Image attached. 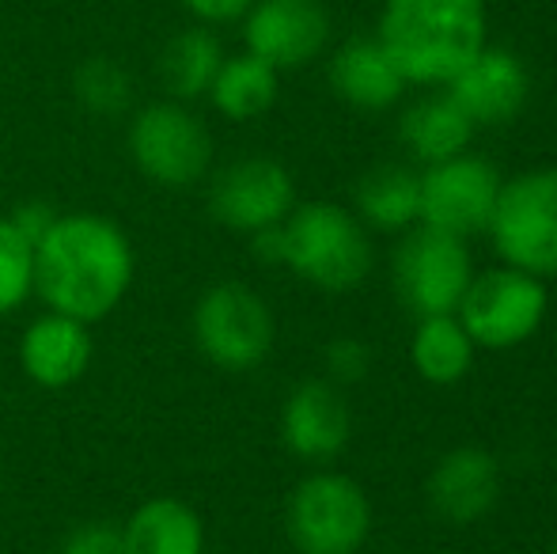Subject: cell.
I'll return each mask as SVG.
<instances>
[{
  "label": "cell",
  "instance_id": "obj_1",
  "mask_svg": "<svg viewBox=\"0 0 557 554\" xmlns=\"http://www.w3.org/2000/svg\"><path fill=\"white\" fill-rule=\"evenodd\" d=\"M30 285L46 311L81 323H99L125 300L133 285V244L111 217L61 213L35 244Z\"/></svg>",
  "mask_w": 557,
  "mask_h": 554
},
{
  "label": "cell",
  "instance_id": "obj_2",
  "mask_svg": "<svg viewBox=\"0 0 557 554\" xmlns=\"http://www.w3.org/2000/svg\"><path fill=\"white\" fill-rule=\"evenodd\" d=\"M383 50L406 84H447L485 46V0H387Z\"/></svg>",
  "mask_w": 557,
  "mask_h": 554
},
{
  "label": "cell",
  "instance_id": "obj_3",
  "mask_svg": "<svg viewBox=\"0 0 557 554\" xmlns=\"http://www.w3.org/2000/svg\"><path fill=\"white\" fill-rule=\"evenodd\" d=\"M285 236V262L296 278L323 293H352L372 274V239L357 213L334 201H308L296 206L281 224Z\"/></svg>",
  "mask_w": 557,
  "mask_h": 554
},
{
  "label": "cell",
  "instance_id": "obj_4",
  "mask_svg": "<svg viewBox=\"0 0 557 554\" xmlns=\"http://www.w3.org/2000/svg\"><path fill=\"white\" fill-rule=\"evenodd\" d=\"M490 239L505 267L550 281L557 278V163L500 183Z\"/></svg>",
  "mask_w": 557,
  "mask_h": 554
},
{
  "label": "cell",
  "instance_id": "obj_5",
  "mask_svg": "<svg viewBox=\"0 0 557 554\" xmlns=\"http://www.w3.org/2000/svg\"><path fill=\"white\" fill-rule=\"evenodd\" d=\"M273 338H277V323L270 304L243 281H216L194 304V342L216 369H258L270 357Z\"/></svg>",
  "mask_w": 557,
  "mask_h": 554
},
{
  "label": "cell",
  "instance_id": "obj_6",
  "mask_svg": "<svg viewBox=\"0 0 557 554\" xmlns=\"http://www.w3.org/2000/svg\"><path fill=\"white\" fill-rule=\"evenodd\" d=\"M285 528L300 554H357L372 532V505L349 475L315 471L288 494Z\"/></svg>",
  "mask_w": 557,
  "mask_h": 554
},
{
  "label": "cell",
  "instance_id": "obj_7",
  "mask_svg": "<svg viewBox=\"0 0 557 554\" xmlns=\"http://www.w3.org/2000/svg\"><path fill=\"white\" fill-rule=\"evenodd\" d=\"M129 156L145 178L160 186H194L213 168V137L209 126L178 99H160L133 114L125 134Z\"/></svg>",
  "mask_w": 557,
  "mask_h": 554
},
{
  "label": "cell",
  "instance_id": "obj_8",
  "mask_svg": "<svg viewBox=\"0 0 557 554\" xmlns=\"http://www.w3.org/2000/svg\"><path fill=\"white\" fill-rule=\"evenodd\" d=\"M550 311L546 281L516 267H497L474 274L462 293L459 323L482 349H516L543 327Z\"/></svg>",
  "mask_w": 557,
  "mask_h": 554
},
{
  "label": "cell",
  "instance_id": "obj_9",
  "mask_svg": "<svg viewBox=\"0 0 557 554\" xmlns=\"http://www.w3.org/2000/svg\"><path fill=\"white\" fill-rule=\"evenodd\" d=\"M391 270H395L398 300L418 319L455 316L470 278H474L467 239L429 229V224H413V229L403 232V244L395 247Z\"/></svg>",
  "mask_w": 557,
  "mask_h": 554
},
{
  "label": "cell",
  "instance_id": "obj_10",
  "mask_svg": "<svg viewBox=\"0 0 557 554\" xmlns=\"http://www.w3.org/2000/svg\"><path fill=\"white\" fill-rule=\"evenodd\" d=\"M505 178L485 156L459 152L421 171V221L429 229L470 239L490 229Z\"/></svg>",
  "mask_w": 557,
  "mask_h": 554
},
{
  "label": "cell",
  "instance_id": "obj_11",
  "mask_svg": "<svg viewBox=\"0 0 557 554\" xmlns=\"http://www.w3.org/2000/svg\"><path fill=\"white\" fill-rule=\"evenodd\" d=\"M296 209V183L288 168L270 156H243L221 168L209 183V213L216 224L255 236L281 224Z\"/></svg>",
  "mask_w": 557,
  "mask_h": 554
},
{
  "label": "cell",
  "instance_id": "obj_12",
  "mask_svg": "<svg viewBox=\"0 0 557 554\" xmlns=\"http://www.w3.org/2000/svg\"><path fill=\"white\" fill-rule=\"evenodd\" d=\"M243 42L277 73L304 69L331 42V12L323 0H255L243 15Z\"/></svg>",
  "mask_w": 557,
  "mask_h": 554
},
{
  "label": "cell",
  "instance_id": "obj_13",
  "mask_svg": "<svg viewBox=\"0 0 557 554\" xmlns=\"http://www.w3.org/2000/svg\"><path fill=\"white\" fill-rule=\"evenodd\" d=\"M447 96L462 107L474 126H505L523 111L531 96L528 65L512 50L482 46V53L447 81Z\"/></svg>",
  "mask_w": 557,
  "mask_h": 554
},
{
  "label": "cell",
  "instance_id": "obj_14",
  "mask_svg": "<svg viewBox=\"0 0 557 554\" xmlns=\"http://www.w3.org/2000/svg\"><path fill=\"white\" fill-rule=\"evenodd\" d=\"M352 436V415L331 380H308L281 407V441L293 456L323 464L334 459Z\"/></svg>",
  "mask_w": 557,
  "mask_h": 554
},
{
  "label": "cell",
  "instance_id": "obj_15",
  "mask_svg": "<svg viewBox=\"0 0 557 554\" xmlns=\"http://www.w3.org/2000/svg\"><path fill=\"white\" fill-rule=\"evenodd\" d=\"M91 357H96V346H91L88 323L61 316V311H46V316L30 319L20 338L23 377L46 392L73 387L91 369Z\"/></svg>",
  "mask_w": 557,
  "mask_h": 554
},
{
  "label": "cell",
  "instance_id": "obj_16",
  "mask_svg": "<svg viewBox=\"0 0 557 554\" xmlns=\"http://www.w3.org/2000/svg\"><path fill=\"white\" fill-rule=\"evenodd\" d=\"M500 467L485 448H455L429 475V505L447 525H474L497 505Z\"/></svg>",
  "mask_w": 557,
  "mask_h": 554
},
{
  "label": "cell",
  "instance_id": "obj_17",
  "mask_svg": "<svg viewBox=\"0 0 557 554\" xmlns=\"http://www.w3.org/2000/svg\"><path fill=\"white\" fill-rule=\"evenodd\" d=\"M331 88L357 111H387L403 99L406 76L380 38H352L331 58Z\"/></svg>",
  "mask_w": 557,
  "mask_h": 554
},
{
  "label": "cell",
  "instance_id": "obj_18",
  "mask_svg": "<svg viewBox=\"0 0 557 554\" xmlns=\"http://www.w3.org/2000/svg\"><path fill=\"white\" fill-rule=\"evenodd\" d=\"M129 554H206V525L183 497H148L122 528Z\"/></svg>",
  "mask_w": 557,
  "mask_h": 554
},
{
  "label": "cell",
  "instance_id": "obj_19",
  "mask_svg": "<svg viewBox=\"0 0 557 554\" xmlns=\"http://www.w3.org/2000/svg\"><path fill=\"white\" fill-rule=\"evenodd\" d=\"M474 122L462 114V107L455 103L451 96H425L413 107H406L403 122H398V134H403V145L410 148L413 160L441 163L451 160V156L467 152L470 137H474Z\"/></svg>",
  "mask_w": 557,
  "mask_h": 554
},
{
  "label": "cell",
  "instance_id": "obj_20",
  "mask_svg": "<svg viewBox=\"0 0 557 554\" xmlns=\"http://www.w3.org/2000/svg\"><path fill=\"white\" fill-rule=\"evenodd\" d=\"M277 69L265 65L255 53H235V58H224L221 69H216L213 84H209V103L227 122H255L277 103Z\"/></svg>",
  "mask_w": 557,
  "mask_h": 554
},
{
  "label": "cell",
  "instance_id": "obj_21",
  "mask_svg": "<svg viewBox=\"0 0 557 554\" xmlns=\"http://www.w3.org/2000/svg\"><path fill=\"white\" fill-rule=\"evenodd\" d=\"M357 217L380 232H406L421 221V175L398 163L372 168L357 183Z\"/></svg>",
  "mask_w": 557,
  "mask_h": 554
},
{
  "label": "cell",
  "instance_id": "obj_22",
  "mask_svg": "<svg viewBox=\"0 0 557 554\" xmlns=\"http://www.w3.org/2000/svg\"><path fill=\"white\" fill-rule=\"evenodd\" d=\"M227 58L221 38L201 23V27H186L178 35L168 38V46L160 50V81L168 88L171 99L190 103V99L209 96L216 69Z\"/></svg>",
  "mask_w": 557,
  "mask_h": 554
},
{
  "label": "cell",
  "instance_id": "obj_23",
  "mask_svg": "<svg viewBox=\"0 0 557 554\" xmlns=\"http://www.w3.org/2000/svg\"><path fill=\"white\" fill-rule=\"evenodd\" d=\"M474 349V338L459 323V316H429L418 319V331H413L410 342V361L421 380H429L436 387H451L470 372Z\"/></svg>",
  "mask_w": 557,
  "mask_h": 554
},
{
  "label": "cell",
  "instance_id": "obj_24",
  "mask_svg": "<svg viewBox=\"0 0 557 554\" xmlns=\"http://www.w3.org/2000/svg\"><path fill=\"white\" fill-rule=\"evenodd\" d=\"M76 103L99 119H114L133 103V76L114 58H88L73 76Z\"/></svg>",
  "mask_w": 557,
  "mask_h": 554
},
{
  "label": "cell",
  "instance_id": "obj_25",
  "mask_svg": "<svg viewBox=\"0 0 557 554\" xmlns=\"http://www.w3.org/2000/svg\"><path fill=\"white\" fill-rule=\"evenodd\" d=\"M30 247L20 239L8 217H0V316L15 311L30 293Z\"/></svg>",
  "mask_w": 557,
  "mask_h": 554
},
{
  "label": "cell",
  "instance_id": "obj_26",
  "mask_svg": "<svg viewBox=\"0 0 557 554\" xmlns=\"http://www.w3.org/2000/svg\"><path fill=\"white\" fill-rule=\"evenodd\" d=\"M368 365L372 354L360 338H334L326 346V372H331V384H357L368 377Z\"/></svg>",
  "mask_w": 557,
  "mask_h": 554
},
{
  "label": "cell",
  "instance_id": "obj_27",
  "mask_svg": "<svg viewBox=\"0 0 557 554\" xmlns=\"http://www.w3.org/2000/svg\"><path fill=\"white\" fill-rule=\"evenodd\" d=\"M61 554H129V543L114 525H81L61 543Z\"/></svg>",
  "mask_w": 557,
  "mask_h": 554
},
{
  "label": "cell",
  "instance_id": "obj_28",
  "mask_svg": "<svg viewBox=\"0 0 557 554\" xmlns=\"http://www.w3.org/2000/svg\"><path fill=\"white\" fill-rule=\"evenodd\" d=\"M58 217L61 213L50 206V201H23V206H15L12 213H8V221H12V229L20 232L23 244L35 251V244L53 229V221H58Z\"/></svg>",
  "mask_w": 557,
  "mask_h": 554
},
{
  "label": "cell",
  "instance_id": "obj_29",
  "mask_svg": "<svg viewBox=\"0 0 557 554\" xmlns=\"http://www.w3.org/2000/svg\"><path fill=\"white\" fill-rule=\"evenodd\" d=\"M178 4H183L198 23H206V27H221V23L243 20L255 0H178Z\"/></svg>",
  "mask_w": 557,
  "mask_h": 554
},
{
  "label": "cell",
  "instance_id": "obj_30",
  "mask_svg": "<svg viewBox=\"0 0 557 554\" xmlns=\"http://www.w3.org/2000/svg\"><path fill=\"white\" fill-rule=\"evenodd\" d=\"M285 224V221H281ZM281 224L273 229H262L250 236V247H255V259L265 262V267H281L285 262V236H281Z\"/></svg>",
  "mask_w": 557,
  "mask_h": 554
},
{
  "label": "cell",
  "instance_id": "obj_31",
  "mask_svg": "<svg viewBox=\"0 0 557 554\" xmlns=\"http://www.w3.org/2000/svg\"><path fill=\"white\" fill-rule=\"evenodd\" d=\"M0 490H4V459H0Z\"/></svg>",
  "mask_w": 557,
  "mask_h": 554
},
{
  "label": "cell",
  "instance_id": "obj_32",
  "mask_svg": "<svg viewBox=\"0 0 557 554\" xmlns=\"http://www.w3.org/2000/svg\"><path fill=\"white\" fill-rule=\"evenodd\" d=\"M550 554H557V540H554V551H550Z\"/></svg>",
  "mask_w": 557,
  "mask_h": 554
}]
</instances>
